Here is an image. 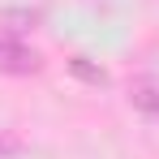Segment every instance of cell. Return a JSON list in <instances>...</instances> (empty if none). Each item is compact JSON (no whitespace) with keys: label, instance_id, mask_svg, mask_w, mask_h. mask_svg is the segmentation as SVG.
<instances>
[{"label":"cell","instance_id":"cell-1","mask_svg":"<svg viewBox=\"0 0 159 159\" xmlns=\"http://www.w3.org/2000/svg\"><path fill=\"white\" fill-rule=\"evenodd\" d=\"M39 52L26 48L22 39H0V73H13V78H26V73H39Z\"/></svg>","mask_w":159,"mask_h":159},{"label":"cell","instance_id":"cell-2","mask_svg":"<svg viewBox=\"0 0 159 159\" xmlns=\"http://www.w3.org/2000/svg\"><path fill=\"white\" fill-rule=\"evenodd\" d=\"M129 103L138 107V112L159 116V86H155V82H133V86H129Z\"/></svg>","mask_w":159,"mask_h":159},{"label":"cell","instance_id":"cell-3","mask_svg":"<svg viewBox=\"0 0 159 159\" xmlns=\"http://www.w3.org/2000/svg\"><path fill=\"white\" fill-rule=\"evenodd\" d=\"M22 151H26V142H22L17 133H4V129H0V159H17Z\"/></svg>","mask_w":159,"mask_h":159},{"label":"cell","instance_id":"cell-4","mask_svg":"<svg viewBox=\"0 0 159 159\" xmlns=\"http://www.w3.org/2000/svg\"><path fill=\"white\" fill-rule=\"evenodd\" d=\"M73 73H82V78H86V82H107V78H103V69H90V65H86L82 56H78V60H73Z\"/></svg>","mask_w":159,"mask_h":159}]
</instances>
